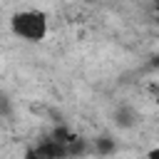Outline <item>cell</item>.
<instances>
[{
    "label": "cell",
    "instance_id": "1",
    "mask_svg": "<svg viewBox=\"0 0 159 159\" xmlns=\"http://www.w3.org/2000/svg\"><path fill=\"white\" fill-rule=\"evenodd\" d=\"M10 32L17 40H25V42H42L47 37V32H50V20H47V15L42 10L25 7V10L12 12Z\"/></svg>",
    "mask_w": 159,
    "mask_h": 159
},
{
    "label": "cell",
    "instance_id": "2",
    "mask_svg": "<svg viewBox=\"0 0 159 159\" xmlns=\"http://www.w3.org/2000/svg\"><path fill=\"white\" fill-rule=\"evenodd\" d=\"M35 149H37L40 159H70V157H67V147H65L60 139H55L52 134H47L45 139H40V142L35 144Z\"/></svg>",
    "mask_w": 159,
    "mask_h": 159
},
{
    "label": "cell",
    "instance_id": "3",
    "mask_svg": "<svg viewBox=\"0 0 159 159\" xmlns=\"http://www.w3.org/2000/svg\"><path fill=\"white\" fill-rule=\"evenodd\" d=\"M112 124L117 129H122V132L124 129H134L139 124V114H137V109L132 104H117L112 109Z\"/></svg>",
    "mask_w": 159,
    "mask_h": 159
},
{
    "label": "cell",
    "instance_id": "4",
    "mask_svg": "<svg viewBox=\"0 0 159 159\" xmlns=\"http://www.w3.org/2000/svg\"><path fill=\"white\" fill-rule=\"evenodd\" d=\"M89 152H94L99 159H109V157L117 152V139L109 137V134H102V137H97V139L92 142Z\"/></svg>",
    "mask_w": 159,
    "mask_h": 159
},
{
    "label": "cell",
    "instance_id": "5",
    "mask_svg": "<svg viewBox=\"0 0 159 159\" xmlns=\"http://www.w3.org/2000/svg\"><path fill=\"white\" fill-rule=\"evenodd\" d=\"M20 159H40V154H37V149L35 147H25V152H22V157Z\"/></svg>",
    "mask_w": 159,
    "mask_h": 159
},
{
    "label": "cell",
    "instance_id": "6",
    "mask_svg": "<svg viewBox=\"0 0 159 159\" xmlns=\"http://www.w3.org/2000/svg\"><path fill=\"white\" fill-rule=\"evenodd\" d=\"M144 159H159V144H157V147H152V149L144 154Z\"/></svg>",
    "mask_w": 159,
    "mask_h": 159
},
{
    "label": "cell",
    "instance_id": "7",
    "mask_svg": "<svg viewBox=\"0 0 159 159\" xmlns=\"http://www.w3.org/2000/svg\"><path fill=\"white\" fill-rule=\"evenodd\" d=\"M154 10H157V12H159V0H154Z\"/></svg>",
    "mask_w": 159,
    "mask_h": 159
},
{
    "label": "cell",
    "instance_id": "8",
    "mask_svg": "<svg viewBox=\"0 0 159 159\" xmlns=\"http://www.w3.org/2000/svg\"><path fill=\"white\" fill-rule=\"evenodd\" d=\"M84 2H92V0H84Z\"/></svg>",
    "mask_w": 159,
    "mask_h": 159
}]
</instances>
